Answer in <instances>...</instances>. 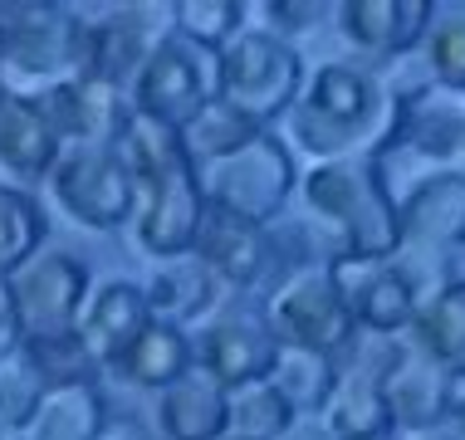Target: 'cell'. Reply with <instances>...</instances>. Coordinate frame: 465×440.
Returning a JSON list of instances; mask_svg holds the SVG:
<instances>
[{
    "instance_id": "1",
    "label": "cell",
    "mask_w": 465,
    "mask_h": 440,
    "mask_svg": "<svg viewBox=\"0 0 465 440\" xmlns=\"http://www.w3.org/2000/svg\"><path fill=\"white\" fill-rule=\"evenodd\" d=\"M401 88H382L362 64H319L304 73L294 108L284 112V132L304 147L313 161L338 157H377L397 142Z\"/></svg>"
},
{
    "instance_id": "2",
    "label": "cell",
    "mask_w": 465,
    "mask_h": 440,
    "mask_svg": "<svg viewBox=\"0 0 465 440\" xmlns=\"http://www.w3.org/2000/svg\"><path fill=\"white\" fill-rule=\"evenodd\" d=\"M118 152L133 167V186H137V210H133V240L143 255L177 259L192 255L196 225L206 216V196H201L196 167L186 157L182 137L162 122L133 112L123 128Z\"/></svg>"
},
{
    "instance_id": "3",
    "label": "cell",
    "mask_w": 465,
    "mask_h": 440,
    "mask_svg": "<svg viewBox=\"0 0 465 440\" xmlns=\"http://www.w3.org/2000/svg\"><path fill=\"white\" fill-rule=\"evenodd\" d=\"M309 220L323 230L333 259H397L401 255V220L397 200L387 191L377 157H338L313 161L299 176Z\"/></svg>"
},
{
    "instance_id": "4",
    "label": "cell",
    "mask_w": 465,
    "mask_h": 440,
    "mask_svg": "<svg viewBox=\"0 0 465 440\" xmlns=\"http://www.w3.org/2000/svg\"><path fill=\"white\" fill-rule=\"evenodd\" d=\"M89 20L79 5L54 0H0V83L40 88L54 79H84Z\"/></svg>"
},
{
    "instance_id": "5",
    "label": "cell",
    "mask_w": 465,
    "mask_h": 440,
    "mask_svg": "<svg viewBox=\"0 0 465 440\" xmlns=\"http://www.w3.org/2000/svg\"><path fill=\"white\" fill-rule=\"evenodd\" d=\"M299 88H304V59L299 49L280 34L245 24L231 44L216 54V98L235 108L255 128L280 122L294 108Z\"/></svg>"
},
{
    "instance_id": "6",
    "label": "cell",
    "mask_w": 465,
    "mask_h": 440,
    "mask_svg": "<svg viewBox=\"0 0 465 440\" xmlns=\"http://www.w3.org/2000/svg\"><path fill=\"white\" fill-rule=\"evenodd\" d=\"M196 181H201L206 206L231 210V216L265 225V230H270V220L284 216L289 196L299 191L294 152H289V142L274 128H260L245 147L196 167Z\"/></svg>"
},
{
    "instance_id": "7",
    "label": "cell",
    "mask_w": 465,
    "mask_h": 440,
    "mask_svg": "<svg viewBox=\"0 0 465 440\" xmlns=\"http://www.w3.org/2000/svg\"><path fill=\"white\" fill-rule=\"evenodd\" d=\"M260 318L270 323V333L280 337L284 347H309V352L343 357V352L358 343V323H353V313H348L343 294H338L333 269L319 259L289 264L280 279H274Z\"/></svg>"
},
{
    "instance_id": "8",
    "label": "cell",
    "mask_w": 465,
    "mask_h": 440,
    "mask_svg": "<svg viewBox=\"0 0 465 440\" xmlns=\"http://www.w3.org/2000/svg\"><path fill=\"white\" fill-rule=\"evenodd\" d=\"M128 103L143 118L182 132L201 108L216 103V54L182 40L177 30L157 34V44L147 49L143 69L128 83Z\"/></svg>"
},
{
    "instance_id": "9",
    "label": "cell",
    "mask_w": 465,
    "mask_h": 440,
    "mask_svg": "<svg viewBox=\"0 0 465 440\" xmlns=\"http://www.w3.org/2000/svg\"><path fill=\"white\" fill-rule=\"evenodd\" d=\"M49 191H54V206L84 230H118V225H133L137 210L133 167L118 147H59V161L49 167Z\"/></svg>"
},
{
    "instance_id": "10",
    "label": "cell",
    "mask_w": 465,
    "mask_h": 440,
    "mask_svg": "<svg viewBox=\"0 0 465 440\" xmlns=\"http://www.w3.org/2000/svg\"><path fill=\"white\" fill-rule=\"evenodd\" d=\"M89 264L64 249H40L25 269L10 274V298H15L20 337H64L79 328V313L89 304Z\"/></svg>"
},
{
    "instance_id": "11",
    "label": "cell",
    "mask_w": 465,
    "mask_h": 440,
    "mask_svg": "<svg viewBox=\"0 0 465 440\" xmlns=\"http://www.w3.org/2000/svg\"><path fill=\"white\" fill-rule=\"evenodd\" d=\"M192 352H196V367L211 382L235 392V386L270 382L274 357H280V337L270 333V323L255 308H216L201 323V337L192 343Z\"/></svg>"
},
{
    "instance_id": "12",
    "label": "cell",
    "mask_w": 465,
    "mask_h": 440,
    "mask_svg": "<svg viewBox=\"0 0 465 440\" xmlns=\"http://www.w3.org/2000/svg\"><path fill=\"white\" fill-rule=\"evenodd\" d=\"M338 294L353 313L358 333L368 337H401L417 318L421 288L401 259H333L329 264Z\"/></svg>"
},
{
    "instance_id": "13",
    "label": "cell",
    "mask_w": 465,
    "mask_h": 440,
    "mask_svg": "<svg viewBox=\"0 0 465 440\" xmlns=\"http://www.w3.org/2000/svg\"><path fill=\"white\" fill-rule=\"evenodd\" d=\"M401 249L446 255L465 249V167H431L397 196Z\"/></svg>"
},
{
    "instance_id": "14",
    "label": "cell",
    "mask_w": 465,
    "mask_h": 440,
    "mask_svg": "<svg viewBox=\"0 0 465 440\" xmlns=\"http://www.w3.org/2000/svg\"><path fill=\"white\" fill-rule=\"evenodd\" d=\"M377 386H382L387 416H392V435H397V431H431V425H441L456 376H446L436 362H426L407 337H392Z\"/></svg>"
},
{
    "instance_id": "15",
    "label": "cell",
    "mask_w": 465,
    "mask_h": 440,
    "mask_svg": "<svg viewBox=\"0 0 465 440\" xmlns=\"http://www.w3.org/2000/svg\"><path fill=\"white\" fill-rule=\"evenodd\" d=\"M387 152L417 157L421 167H456V157L465 152V98L436 83L401 88V122Z\"/></svg>"
},
{
    "instance_id": "16",
    "label": "cell",
    "mask_w": 465,
    "mask_h": 440,
    "mask_svg": "<svg viewBox=\"0 0 465 440\" xmlns=\"http://www.w3.org/2000/svg\"><path fill=\"white\" fill-rule=\"evenodd\" d=\"M192 255L216 274L221 288H250L270 274L274 264V235L265 225H250L231 210H216L206 206V216L196 225V240H192Z\"/></svg>"
},
{
    "instance_id": "17",
    "label": "cell",
    "mask_w": 465,
    "mask_h": 440,
    "mask_svg": "<svg viewBox=\"0 0 465 440\" xmlns=\"http://www.w3.org/2000/svg\"><path fill=\"white\" fill-rule=\"evenodd\" d=\"M338 34L368 59H397L421 49L431 30V0H338Z\"/></svg>"
},
{
    "instance_id": "18",
    "label": "cell",
    "mask_w": 465,
    "mask_h": 440,
    "mask_svg": "<svg viewBox=\"0 0 465 440\" xmlns=\"http://www.w3.org/2000/svg\"><path fill=\"white\" fill-rule=\"evenodd\" d=\"M147 298L133 279H104L89 288V304L79 313V343L98 362V372H113V362L133 347V337L147 328Z\"/></svg>"
},
{
    "instance_id": "19",
    "label": "cell",
    "mask_w": 465,
    "mask_h": 440,
    "mask_svg": "<svg viewBox=\"0 0 465 440\" xmlns=\"http://www.w3.org/2000/svg\"><path fill=\"white\" fill-rule=\"evenodd\" d=\"M84 15V10H79ZM89 20V15H84ZM157 24L137 20V5H108V20H89V54H84V79H104L128 88L133 73L143 69L147 49L157 44Z\"/></svg>"
},
{
    "instance_id": "20",
    "label": "cell",
    "mask_w": 465,
    "mask_h": 440,
    "mask_svg": "<svg viewBox=\"0 0 465 440\" xmlns=\"http://www.w3.org/2000/svg\"><path fill=\"white\" fill-rule=\"evenodd\" d=\"M143 298H147V318L186 328V323H206L211 313H216L221 284L196 255H177V259H162L157 269L147 274Z\"/></svg>"
},
{
    "instance_id": "21",
    "label": "cell",
    "mask_w": 465,
    "mask_h": 440,
    "mask_svg": "<svg viewBox=\"0 0 465 440\" xmlns=\"http://www.w3.org/2000/svg\"><path fill=\"white\" fill-rule=\"evenodd\" d=\"M157 431L167 440H225L231 435V411H225V386L211 382L192 362L172 386L157 392Z\"/></svg>"
},
{
    "instance_id": "22",
    "label": "cell",
    "mask_w": 465,
    "mask_h": 440,
    "mask_svg": "<svg viewBox=\"0 0 465 440\" xmlns=\"http://www.w3.org/2000/svg\"><path fill=\"white\" fill-rule=\"evenodd\" d=\"M426 362L446 376H465V279H450L417 304V318L401 333Z\"/></svg>"
},
{
    "instance_id": "23",
    "label": "cell",
    "mask_w": 465,
    "mask_h": 440,
    "mask_svg": "<svg viewBox=\"0 0 465 440\" xmlns=\"http://www.w3.org/2000/svg\"><path fill=\"white\" fill-rule=\"evenodd\" d=\"M59 161V137L45 128V118L20 88L0 83V167L15 176H49Z\"/></svg>"
},
{
    "instance_id": "24",
    "label": "cell",
    "mask_w": 465,
    "mask_h": 440,
    "mask_svg": "<svg viewBox=\"0 0 465 440\" xmlns=\"http://www.w3.org/2000/svg\"><path fill=\"white\" fill-rule=\"evenodd\" d=\"M192 362H196V352H192L186 328H172V323L153 318L143 333L133 337V347L113 362V372H118L123 382H133V386L162 392V386H172L182 372H192Z\"/></svg>"
},
{
    "instance_id": "25",
    "label": "cell",
    "mask_w": 465,
    "mask_h": 440,
    "mask_svg": "<svg viewBox=\"0 0 465 440\" xmlns=\"http://www.w3.org/2000/svg\"><path fill=\"white\" fill-rule=\"evenodd\" d=\"M319 421L329 425L333 440H387L392 435V416H387L377 372L353 367V372L338 376V392L329 396Z\"/></svg>"
},
{
    "instance_id": "26",
    "label": "cell",
    "mask_w": 465,
    "mask_h": 440,
    "mask_svg": "<svg viewBox=\"0 0 465 440\" xmlns=\"http://www.w3.org/2000/svg\"><path fill=\"white\" fill-rule=\"evenodd\" d=\"M104 431H108V401L98 396V382H84V386H49L25 440H104Z\"/></svg>"
},
{
    "instance_id": "27",
    "label": "cell",
    "mask_w": 465,
    "mask_h": 440,
    "mask_svg": "<svg viewBox=\"0 0 465 440\" xmlns=\"http://www.w3.org/2000/svg\"><path fill=\"white\" fill-rule=\"evenodd\" d=\"M338 357L329 352H309V347H284L280 343V357H274V392H280L289 406H294V416H323V406H329V396L338 392Z\"/></svg>"
},
{
    "instance_id": "28",
    "label": "cell",
    "mask_w": 465,
    "mask_h": 440,
    "mask_svg": "<svg viewBox=\"0 0 465 440\" xmlns=\"http://www.w3.org/2000/svg\"><path fill=\"white\" fill-rule=\"evenodd\" d=\"M45 235H49V216L40 196L15 181H0V279H10L15 269H25L40 255Z\"/></svg>"
},
{
    "instance_id": "29",
    "label": "cell",
    "mask_w": 465,
    "mask_h": 440,
    "mask_svg": "<svg viewBox=\"0 0 465 440\" xmlns=\"http://www.w3.org/2000/svg\"><path fill=\"white\" fill-rule=\"evenodd\" d=\"M225 411H231V435H241V440H284L299 421L294 406L274 392V382L225 392Z\"/></svg>"
},
{
    "instance_id": "30",
    "label": "cell",
    "mask_w": 465,
    "mask_h": 440,
    "mask_svg": "<svg viewBox=\"0 0 465 440\" xmlns=\"http://www.w3.org/2000/svg\"><path fill=\"white\" fill-rule=\"evenodd\" d=\"M250 5L245 0H172V30L211 54H221L245 30Z\"/></svg>"
},
{
    "instance_id": "31",
    "label": "cell",
    "mask_w": 465,
    "mask_h": 440,
    "mask_svg": "<svg viewBox=\"0 0 465 440\" xmlns=\"http://www.w3.org/2000/svg\"><path fill=\"white\" fill-rule=\"evenodd\" d=\"M421 64L436 88L465 98V5H446L431 15V30L421 40Z\"/></svg>"
},
{
    "instance_id": "32",
    "label": "cell",
    "mask_w": 465,
    "mask_h": 440,
    "mask_svg": "<svg viewBox=\"0 0 465 440\" xmlns=\"http://www.w3.org/2000/svg\"><path fill=\"white\" fill-rule=\"evenodd\" d=\"M255 132H260L255 122L241 118L235 108H225L221 98H216V103L201 108L177 137H182L186 157H192V167H206V161H216V157H225V152H235V147H245Z\"/></svg>"
},
{
    "instance_id": "33",
    "label": "cell",
    "mask_w": 465,
    "mask_h": 440,
    "mask_svg": "<svg viewBox=\"0 0 465 440\" xmlns=\"http://www.w3.org/2000/svg\"><path fill=\"white\" fill-rule=\"evenodd\" d=\"M20 362L45 382V392H49V386H84V382H94V376H98V362L84 352L79 333L20 343Z\"/></svg>"
},
{
    "instance_id": "34",
    "label": "cell",
    "mask_w": 465,
    "mask_h": 440,
    "mask_svg": "<svg viewBox=\"0 0 465 440\" xmlns=\"http://www.w3.org/2000/svg\"><path fill=\"white\" fill-rule=\"evenodd\" d=\"M128 118H133L128 88L104 83V79H79V142L118 147Z\"/></svg>"
},
{
    "instance_id": "35",
    "label": "cell",
    "mask_w": 465,
    "mask_h": 440,
    "mask_svg": "<svg viewBox=\"0 0 465 440\" xmlns=\"http://www.w3.org/2000/svg\"><path fill=\"white\" fill-rule=\"evenodd\" d=\"M45 401V382L25 367L20 357H10L0 367V435H25Z\"/></svg>"
},
{
    "instance_id": "36",
    "label": "cell",
    "mask_w": 465,
    "mask_h": 440,
    "mask_svg": "<svg viewBox=\"0 0 465 440\" xmlns=\"http://www.w3.org/2000/svg\"><path fill=\"white\" fill-rule=\"evenodd\" d=\"M250 10L270 15V24H260V30H270V34H280V40H284L289 30H309V24L319 20L329 5H319V0H265V5H250Z\"/></svg>"
},
{
    "instance_id": "37",
    "label": "cell",
    "mask_w": 465,
    "mask_h": 440,
    "mask_svg": "<svg viewBox=\"0 0 465 440\" xmlns=\"http://www.w3.org/2000/svg\"><path fill=\"white\" fill-rule=\"evenodd\" d=\"M20 318H15V298H10V279H0V367L10 357H20Z\"/></svg>"
},
{
    "instance_id": "38",
    "label": "cell",
    "mask_w": 465,
    "mask_h": 440,
    "mask_svg": "<svg viewBox=\"0 0 465 440\" xmlns=\"http://www.w3.org/2000/svg\"><path fill=\"white\" fill-rule=\"evenodd\" d=\"M446 425L465 440V376H456V386H450V406H446Z\"/></svg>"
},
{
    "instance_id": "39",
    "label": "cell",
    "mask_w": 465,
    "mask_h": 440,
    "mask_svg": "<svg viewBox=\"0 0 465 440\" xmlns=\"http://www.w3.org/2000/svg\"><path fill=\"white\" fill-rule=\"evenodd\" d=\"M284 440H333V435H329V425H323L319 416H299L294 431H289Z\"/></svg>"
},
{
    "instance_id": "40",
    "label": "cell",
    "mask_w": 465,
    "mask_h": 440,
    "mask_svg": "<svg viewBox=\"0 0 465 440\" xmlns=\"http://www.w3.org/2000/svg\"><path fill=\"white\" fill-rule=\"evenodd\" d=\"M392 440H460V435L441 421V425H431V431H397Z\"/></svg>"
},
{
    "instance_id": "41",
    "label": "cell",
    "mask_w": 465,
    "mask_h": 440,
    "mask_svg": "<svg viewBox=\"0 0 465 440\" xmlns=\"http://www.w3.org/2000/svg\"><path fill=\"white\" fill-rule=\"evenodd\" d=\"M5 440H25V435H5Z\"/></svg>"
},
{
    "instance_id": "42",
    "label": "cell",
    "mask_w": 465,
    "mask_h": 440,
    "mask_svg": "<svg viewBox=\"0 0 465 440\" xmlns=\"http://www.w3.org/2000/svg\"><path fill=\"white\" fill-rule=\"evenodd\" d=\"M225 440H241V435H225Z\"/></svg>"
},
{
    "instance_id": "43",
    "label": "cell",
    "mask_w": 465,
    "mask_h": 440,
    "mask_svg": "<svg viewBox=\"0 0 465 440\" xmlns=\"http://www.w3.org/2000/svg\"><path fill=\"white\" fill-rule=\"evenodd\" d=\"M0 440H5V435H0Z\"/></svg>"
},
{
    "instance_id": "44",
    "label": "cell",
    "mask_w": 465,
    "mask_h": 440,
    "mask_svg": "<svg viewBox=\"0 0 465 440\" xmlns=\"http://www.w3.org/2000/svg\"><path fill=\"white\" fill-rule=\"evenodd\" d=\"M387 440H392V435H387Z\"/></svg>"
}]
</instances>
